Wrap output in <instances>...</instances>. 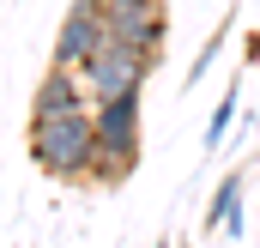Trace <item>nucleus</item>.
<instances>
[{
  "instance_id": "nucleus-1",
  "label": "nucleus",
  "mask_w": 260,
  "mask_h": 248,
  "mask_svg": "<svg viewBox=\"0 0 260 248\" xmlns=\"http://www.w3.org/2000/svg\"><path fill=\"white\" fill-rule=\"evenodd\" d=\"M139 109H145V91H121V97H103L91 103V121H97V151H91V188H121L139 170Z\"/></svg>"
},
{
  "instance_id": "nucleus-2",
  "label": "nucleus",
  "mask_w": 260,
  "mask_h": 248,
  "mask_svg": "<svg viewBox=\"0 0 260 248\" xmlns=\"http://www.w3.org/2000/svg\"><path fill=\"white\" fill-rule=\"evenodd\" d=\"M91 151H97V121H91V109L30 121V164H37L49 182H85V176H91Z\"/></svg>"
},
{
  "instance_id": "nucleus-3",
  "label": "nucleus",
  "mask_w": 260,
  "mask_h": 248,
  "mask_svg": "<svg viewBox=\"0 0 260 248\" xmlns=\"http://www.w3.org/2000/svg\"><path fill=\"white\" fill-rule=\"evenodd\" d=\"M164 55H145V49H133V43H103L91 61L79 67V79H85V91H91V103H103V97H121V91H145V79L157 73Z\"/></svg>"
},
{
  "instance_id": "nucleus-4",
  "label": "nucleus",
  "mask_w": 260,
  "mask_h": 248,
  "mask_svg": "<svg viewBox=\"0 0 260 248\" xmlns=\"http://www.w3.org/2000/svg\"><path fill=\"white\" fill-rule=\"evenodd\" d=\"M103 24H109L115 43L164 55V43H170V0H103Z\"/></svg>"
},
{
  "instance_id": "nucleus-5",
  "label": "nucleus",
  "mask_w": 260,
  "mask_h": 248,
  "mask_svg": "<svg viewBox=\"0 0 260 248\" xmlns=\"http://www.w3.org/2000/svg\"><path fill=\"white\" fill-rule=\"evenodd\" d=\"M73 109H91V91H85V79H79V67H55L37 79V91H30V121H49V115H73Z\"/></svg>"
},
{
  "instance_id": "nucleus-6",
  "label": "nucleus",
  "mask_w": 260,
  "mask_h": 248,
  "mask_svg": "<svg viewBox=\"0 0 260 248\" xmlns=\"http://www.w3.org/2000/svg\"><path fill=\"white\" fill-rule=\"evenodd\" d=\"M206 224L212 230H230V236H242V170H230L218 194H212V206H206Z\"/></svg>"
},
{
  "instance_id": "nucleus-7",
  "label": "nucleus",
  "mask_w": 260,
  "mask_h": 248,
  "mask_svg": "<svg viewBox=\"0 0 260 248\" xmlns=\"http://www.w3.org/2000/svg\"><path fill=\"white\" fill-rule=\"evenodd\" d=\"M236 115H242V85L230 79V91L218 97V109H212V121H206V151H218V145H224V133H230Z\"/></svg>"
},
{
  "instance_id": "nucleus-8",
  "label": "nucleus",
  "mask_w": 260,
  "mask_h": 248,
  "mask_svg": "<svg viewBox=\"0 0 260 248\" xmlns=\"http://www.w3.org/2000/svg\"><path fill=\"white\" fill-rule=\"evenodd\" d=\"M224 43H230V18H224V24H218V30H212V37H206V49H200V61L188 67V73H182V85H188V91H194L200 79H206V73H212V61H218V55H224Z\"/></svg>"
},
{
  "instance_id": "nucleus-9",
  "label": "nucleus",
  "mask_w": 260,
  "mask_h": 248,
  "mask_svg": "<svg viewBox=\"0 0 260 248\" xmlns=\"http://www.w3.org/2000/svg\"><path fill=\"white\" fill-rule=\"evenodd\" d=\"M157 248H170V242H157Z\"/></svg>"
}]
</instances>
